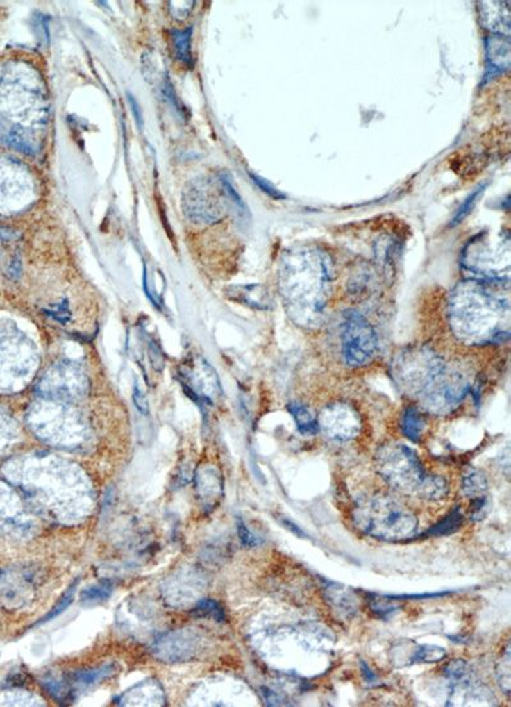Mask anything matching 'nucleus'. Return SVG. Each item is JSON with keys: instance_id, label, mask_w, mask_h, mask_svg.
I'll return each mask as SVG.
<instances>
[{"instance_id": "nucleus-12", "label": "nucleus", "mask_w": 511, "mask_h": 707, "mask_svg": "<svg viewBox=\"0 0 511 707\" xmlns=\"http://www.w3.org/2000/svg\"><path fill=\"white\" fill-rule=\"evenodd\" d=\"M287 410L296 421V429L301 434L315 435L319 431L317 418L313 416L311 410L301 403L287 404Z\"/></svg>"}, {"instance_id": "nucleus-4", "label": "nucleus", "mask_w": 511, "mask_h": 707, "mask_svg": "<svg viewBox=\"0 0 511 707\" xmlns=\"http://www.w3.org/2000/svg\"><path fill=\"white\" fill-rule=\"evenodd\" d=\"M376 468L392 489L418 498L422 497L424 485L430 477L424 472L414 451L398 442L380 448L376 454Z\"/></svg>"}, {"instance_id": "nucleus-17", "label": "nucleus", "mask_w": 511, "mask_h": 707, "mask_svg": "<svg viewBox=\"0 0 511 707\" xmlns=\"http://www.w3.org/2000/svg\"><path fill=\"white\" fill-rule=\"evenodd\" d=\"M191 36V27H188L185 30L171 31V39H173V47L176 51V59L183 62L184 65H187L188 67L192 65Z\"/></svg>"}, {"instance_id": "nucleus-19", "label": "nucleus", "mask_w": 511, "mask_h": 707, "mask_svg": "<svg viewBox=\"0 0 511 707\" xmlns=\"http://www.w3.org/2000/svg\"><path fill=\"white\" fill-rule=\"evenodd\" d=\"M112 592V583L110 581H103L97 585L86 588L81 594V600L83 603H99L109 599Z\"/></svg>"}, {"instance_id": "nucleus-31", "label": "nucleus", "mask_w": 511, "mask_h": 707, "mask_svg": "<svg viewBox=\"0 0 511 707\" xmlns=\"http://www.w3.org/2000/svg\"><path fill=\"white\" fill-rule=\"evenodd\" d=\"M133 402L136 404L137 410L142 413H149V402L146 399L144 393L141 392V389H138V386H135V390H133Z\"/></svg>"}, {"instance_id": "nucleus-2", "label": "nucleus", "mask_w": 511, "mask_h": 707, "mask_svg": "<svg viewBox=\"0 0 511 707\" xmlns=\"http://www.w3.org/2000/svg\"><path fill=\"white\" fill-rule=\"evenodd\" d=\"M447 319L462 343L487 346L509 338L510 302L485 281H462L451 292Z\"/></svg>"}, {"instance_id": "nucleus-36", "label": "nucleus", "mask_w": 511, "mask_h": 707, "mask_svg": "<svg viewBox=\"0 0 511 707\" xmlns=\"http://www.w3.org/2000/svg\"><path fill=\"white\" fill-rule=\"evenodd\" d=\"M264 693L265 696H266V701L269 702V705H279L280 699L276 694H274L272 692L267 691V690Z\"/></svg>"}, {"instance_id": "nucleus-11", "label": "nucleus", "mask_w": 511, "mask_h": 707, "mask_svg": "<svg viewBox=\"0 0 511 707\" xmlns=\"http://www.w3.org/2000/svg\"><path fill=\"white\" fill-rule=\"evenodd\" d=\"M260 287H235L231 290L228 296L233 301H238L244 305L255 307L258 310H267L270 307V299L264 290L257 292Z\"/></svg>"}, {"instance_id": "nucleus-6", "label": "nucleus", "mask_w": 511, "mask_h": 707, "mask_svg": "<svg viewBox=\"0 0 511 707\" xmlns=\"http://www.w3.org/2000/svg\"><path fill=\"white\" fill-rule=\"evenodd\" d=\"M462 261L465 269L483 279L508 281L510 273L509 234L506 232L479 234L464 249Z\"/></svg>"}, {"instance_id": "nucleus-3", "label": "nucleus", "mask_w": 511, "mask_h": 707, "mask_svg": "<svg viewBox=\"0 0 511 707\" xmlns=\"http://www.w3.org/2000/svg\"><path fill=\"white\" fill-rule=\"evenodd\" d=\"M353 521L368 536L386 541L409 539L418 526L412 510L383 494L360 500L353 510Z\"/></svg>"}, {"instance_id": "nucleus-20", "label": "nucleus", "mask_w": 511, "mask_h": 707, "mask_svg": "<svg viewBox=\"0 0 511 707\" xmlns=\"http://www.w3.org/2000/svg\"><path fill=\"white\" fill-rule=\"evenodd\" d=\"M446 651L445 649L433 646V644H424L419 646L414 651L412 658L413 663H439L441 660L445 659Z\"/></svg>"}, {"instance_id": "nucleus-34", "label": "nucleus", "mask_w": 511, "mask_h": 707, "mask_svg": "<svg viewBox=\"0 0 511 707\" xmlns=\"http://www.w3.org/2000/svg\"><path fill=\"white\" fill-rule=\"evenodd\" d=\"M360 667H362V673L365 675V679L367 681L368 683H374L376 681V676L375 674L369 670V667H368L367 664L362 661V663H360Z\"/></svg>"}, {"instance_id": "nucleus-5", "label": "nucleus", "mask_w": 511, "mask_h": 707, "mask_svg": "<svg viewBox=\"0 0 511 707\" xmlns=\"http://www.w3.org/2000/svg\"><path fill=\"white\" fill-rule=\"evenodd\" d=\"M444 363L430 347H408L392 358L390 374L401 393L418 398L436 378Z\"/></svg>"}, {"instance_id": "nucleus-24", "label": "nucleus", "mask_w": 511, "mask_h": 707, "mask_svg": "<svg viewBox=\"0 0 511 707\" xmlns=\"http://www.w3.org/2000/svg\"><path fill=\"white\" fill-rule=\"evenodd\" d=\"M328 599L330 601L335 605L337 610L344 611L346 615L353 614L354 613V605L353 601H351V597L348 596V594L342 592V591H337V588H333L334 591H331V588L328 587Z\"/></svg>"}, {"instance_id": "nucleus-18", "label": "nucleus", "mask_w": 511, "mask_h": 707, "mask_svg": "<svg viewBox=\"0 0 511 707\" xmlns=\"http://www.w3.org/2000/svg\"><path fill=\"white\" fill-rule=\"evenodd\" d=\"M112 673H114V669L110 665L97 667V669H91V670H82V672H77V673L71 675L68 682L76 684V685H80V687H90L92 684L101 682L103 679L108 678Z\"/></svg>"}, {"instance_id": "nucleus-27", "label": "nucleus", "mask_w": 511, "mask_h": 707, "mask_svg": "<svg viewBox=\"0 0 511 707\" xmlns=\"http://www.w3.org/2000/svg\"><path fill=\"white\" fill-rule=\"evenodd\" d=\"M76 586H77V581L73 583L72 586L68 588V591H67V592L64 594L63 597L59 600V603H58L56 608H54L53 610L50 611L45 618L42 619V622H48L50 619L54 618V617H56L58 614H60V613H62V611H63L64 609H65V608L71 604L73 599V594H74V590H76Z\"/></svg>"}, {"instance_id": "nucleus-26", "label": "nucleus", "mask_w": 511, "mask_h": 707, "mask_svg": "<svg viewBox=\"0 0 511 707\" xmlns=\"http://www.w3.org/2000/svg\"><path fill=\"white\" fill-rule=\"evenodd\" d=\"M398 606H394L389 604V599L385 596V599L376 597L371 601V610L375 613L378 618H390L395 611H398Z\"/></svg>"}, {"instance_id": "nucleus-32", "label": "nucleus", "mask_w": 511, "mask_h": 707, "mask_svg": "<svg viewBox=\"0 0 511 707\" xmlns=\"http://www.w3.org/2000/svg\"><path fill=\"white\" fill-rule=\"evenodd\" d=\"M251 178L253 179V182H255V185H258L260 188H262L265 192L269 193V194L272 196V197H275V199H281V197H284L279 191H276V190H275L271 185H269L265 179H261V178L257 177L255 174H251Z\"/></svg>"}, {"instance_id": "nucleus-30", "label": "nucleus", "mask_w": 511, "mask_h": 707, "mask_svg": "<svg viewBox=\"0 0 511 707\" xmlns=\"http://www.w3.org/2000/svg\"><path fill=\"white\" fill-rule=\"evenodd\" d=\"M149 351H150V361H151L152 367L156 371H162L165 361H164V356L160 351V347L151 340L149 343Z\"/></svg>"}, {"instance_id": "nucleus-14", "label": "nucleus", "mask_w": 511, "mask_h": 707, "mask_svg": "<svg viewBox=\"0 0 511 707\" xmlns=\"http://www.w3.org/2000/svg\"><path fill=\"white\" fill-rule=\"evenodd\" d=\"M489 4L492 7H485L483 13H482V16H483L482 18L485 19V24L487 26V28L497 31V33H509V28H510L509 10L503 13V7H501L503 3H500V1H496L497 7H494V1Z\"/></svg>"}, {"instance_id": "nucleus-1", "label": "nucleus", "mask_w": 511, "mask_h": 707, "mask_svg": "<svg viewBox=\"0 0 511 707\" xmlns=\"http://www.w3.org/2000/svg\"><path fill=\"white\" fill-rule=\"evenodd\" d=\"M280 294L290 320L304 329L319 328L331 290V264L317 249H296L283 258Z\"/></svg>"}, {"instance_id": "nucleus-16", "label": "nucleus", "mask_w": 511, "mask_h": 707, "mask_svg": "<svg viewBox=\"0 0 511 707\" xmlns=\"http://www.w3.org/2000/svg\"><path fill=\"white\" fill-rule=\"evenodd\" d=\"M510 44L508 38L503 39V38H492L488 40L487 50L488 54H489V60L492 62V65H495L499 68H505L508 69L509 67V60H510Z\"/></svg>"}, {"instance_id": "nucleus-35", "label": "nucleus", "mask_w": 511, "mask_h": 707, "mask_svg": "<svg viewBox=\"0 0 511 707\" xmlns=\"http://www.w3.org/2000/svg\"><path fill=\"white\" fill-rule=\"evenodd\" d=\"M283 523L285 524V527H287V529L293 531V532H294L296 535H298L299 538H305V536H307V535L304 533L303 531L301 530V529H299L298 526H296L294 523L290 522V521H287V519H283Z\"/></svg>"}, {"instance_id": "nucleus-7", "label": "nucleus", "mask_w": 511, "mask_h": 707, "mask_svg": "<svg viewBox=\"0 0 511 707\" xmlns=\"http://www.w3.org/2000/svg\"><path fill=\"white\" fill-rule=\"evenodd\" d=\"M471 388L469 371L458 363H444L436 378L417 399L428 413L446 416L463 403Z\"/></svg>"}, {"instance_id": "nucleus-21", "label": "nucleus", "mask_w": 511, "mask_h": 707, "mask_svg": "<svg viewBox=\"0 0 511 707\" xmlns=\"http://www.w3.org/2000/svg\"><path fill=\"white\" fill-rule=\"evenodd\" d=\"M460 524H462V515L459 513V510L455 509L454 512H451L450 515H447L444 521H441L439 524L432 527L431 530L428 531L427 533L431 535V536L449 535V533H453L454 531L458 530V527Z\"/></svg>"}, {"instance_id": "nucleus-28", "label": "nucleus", "mask_w": 511, "mask_h": 707, "mask_svg": "<svg viewBox=\"0 0 511 707\" xmlns=\"http://www.w3.org/2000/svg\"><path fill=\"white\" fill-rule=\"evenodd\" d=\"M237 527H238L240 542H242L243 547H255L260 544L258 539L255 538L251 531L248 530L247 526L243 523L240 518L238 519V522H237Z\"/></svg>"}, {"instance_id": "nucleus-22", "label": "nucleus", "mask_w": 511, "mask_h": 707, "mask_svg": "<svg viewBox=\"0 0 511 707\" xmlns=\"http://www.w3.org/2000/svg\"><path fill=\"white\" fill-rule=\"evenodd\" d=\"M497 679L501 687L503 693H510V646H506V650L503 652V656L499 663L497 667Z\"/></svg>"}, {"instance_id": "nucleus-29", "label": "nucleus", "mask_w": 511, "mask_h": 707, "mask_svg": "<svg viewBox=\"0 0 511 707\" xmlns=\"http://www.w3.org/2000/svg\"><path fill=\"white\" fill-rule=\"evenodd\" d=\"M47 314L49 316H51L56 322H62V324H67V322L71 320V313H69V308H68L67 302L59 303V305L53 307V308H49V310H47Z\"/></svg>"}, {"instance_id": "nucleus-23", "label": "nucleus", "mask_w": 511, "mask_h": 707, "mask_svg": "<svg viewBox=\"0 0 511 707\" xmlns=\"http://www.w3.org/2000/svg\"><path fill=\"white\" fill-rule=\"evenodd\" d=\"M194 613L199 617H208V618L214 619L216 622H224L225 620L223 608L220 606V604L216 603L215 600H211V599L202 600V601L197 604Z\"/></svg>"}, {"instance_id": "nucleus-33", "label": "nucleus", "mask_w": 511, "mask_h": 707, "mask_svg": "<svg viewBox=\"0 0 511 707\" xmlns=\"http://www.w3.org/2000/svg\"><path fill=\"white\" fill-rule=\"evenodd\" d=\"M128 101H129V105H131V108H132V113H133V115H135V119H136L138 128H144V118H142V113L140 110L141 108H140V105L137 103L136 99L132 97V95H128Z\"/></svg>"}, {"instance_id": "nucleus-15", "label": "nucleus", "mask_w": 511, "mask_h": 707, "mask_svg": "<svg viewBox=\"0 0 511 707\" xmlns=\"http://www.w3.org/2000/svg\"><path fill=\"white\" fill-rule=\"evenodd\" d=\"M487 490V479L482 472H479L477 469H471L468 474L464 476L463 492L465 497H468L471 500L486 498L485 495Z\"/></svg>"}, {"instance_id": "nucleus-13", "label": "nucleus", "mask_w": 511, "mask_h": 707, "mask_svg": "<svg viewBox=\"0 0 511 707\" xmlns=\"http://www.w3.org/2000/svg\"><path fill=\"white\" fill-rule=\"evenodd\" d=\"M401 431L409 440L418 442L421 440L426 429V421L419 410L414 407H409L404 410L401 416Z\"/></svg>"}, {"instance_id": "nucleus-10", "label": "nucleus", "mask_w": 511, "mask_h": 707, "mask_svg": "<svg viewBox=\"0 0 511 707\" xmlns=\"http://www.w3.org/2000/svg\"><path fill=\"white\" fill-rule=\"evenodd\" d=\"M196 652L194 635L185 632H174L161 637L153 644V654L165 661H185L192 659Z\"/></svg>"}, {"instance_id": "nucleus-9", "label": "nucleus", "mask_w": 511, "mask_h": 707, "mask_svg": "<svg viewBox=\"0 0 511 707\" xmlns=\"http://www.w3.org/2000/svg\"><path fill=\"white\" fill-rule=\"evenodd\" d=\"M319 429L328 439L349 442L358 436L362 427L360 415L348 403H331L321 410L317 418Z\"/></svg>"}, {"instance_id": "nucleus-25", "label": "nucleus", "mask_w": 511, "mask_h": 707, "mask_svg": "<svg viewBox=\"0 0 511 707\" xmlns=\"http://www.w3.org/2000/svg\"><path fill=\"white\" fill-rule=\"evenodd\" d=\"M485 187H486V185H479L478 188H476V190H474V192L471 193V196L467 199V201L464 202L463 205L460 206V209H459V211L456 213L455 217L453 219V223H451L453 226H454V225L459 224V223H462L464 219L468 217V214L471 213L473 208H474V205L477 203L479 194H482V192H483Z\"/></svg>"}, {"instance_id": "nucleus-8", "label": "nucleus", "mask_w": 511, "mask_h": 707, "mask_svg": "<svg viewBox=\"0 0 511 707\" xmlns=\"http://www.w3.org/2000/svg\"><path fill=\"white\" fill-rule=\"evenodd\" d=\"M378 349V338L374 326L363 315L349 311L342 324V354L349 367H363L372 361Z\"/></svg>"}]
</instances>
